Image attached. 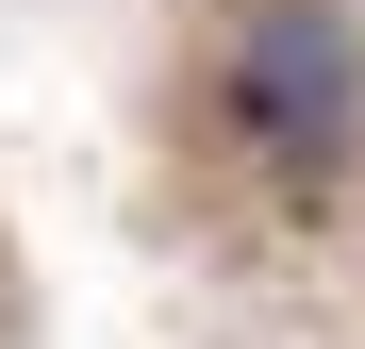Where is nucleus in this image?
<instances>
[{
    "label": "nucleus",
    "instance_id": "nucleus-1",
    "mask_svg": "<svg viewBox=\"0 0 365 349\" xmlns=\"http://www.w3.org/2000/svg\"><path fill=\"white\" fill-rule=\"evenodd\" d=\"M232 133H250L266 166H299V183H332V166L365 150V50L316 17V0H266V17L232 34Z\"/></svg>",
    "mask_w": 365,
    "mask_h": 349
}]
</instances>
